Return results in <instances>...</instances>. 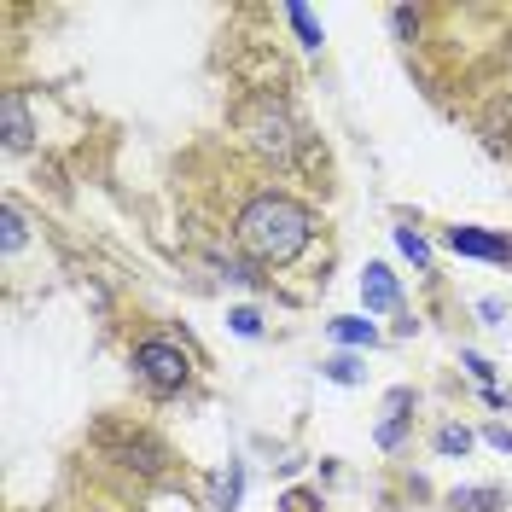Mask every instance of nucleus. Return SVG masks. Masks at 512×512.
Wrapping results in <instances>:
<instances>
[{"instance_id":"nucleus-17","label":"nucleus","mask_w":512,"mask_h":512,"mask_svg":"<svg viewBox=\"0 0 512 512\" xmlns=\"http://www.w3.org/2000/svg\"><path fill=\"white\" fill-rule=\"evenodd\" d=\"M478 315L489 320V326H501V303H495V297H483V303H478Z\"/></svg>"},{"instance_id":"nucleus-6","label":"nucleus","mask_w":512,"mask_h":512,"mask_svg":"<svg viewBox=\"0 0 512 512\" xmlns=\"http://www.w3.org/2000/svg\"><path fill=\"white\" fill-rule=\"evenodd\" d=\"M0 117H6V146L24 152V146H30V105H24V94L0 99Z\"/></svg>"},{"instance_id":"nucleus-4","label":"nucleus","mask_w":512,"mask_h":512,"mask_svg":"<svg viewBox=\"0 0 512 512\" xmlns=\"http://www.w3.org/2000/svg\"><path fill=\"white\" fill-rule=\"evenodd\" d=\"M448 251L454 256H478V262H507L512 245L507 239H495V233H483V227H448Z\"/></svg>"},{"instance_id":"nucleus-11","label":"nucleus","mask_w":512,"mask_h":512,"mask_svg":"<svg viewBox=\"0 0 512 512\" xmlns=\"http://www.w3.org/2000/svg\"><path fill=\"white\" fill-rule=\"evenodd\" d=\"M396 245H402V251L414 256V268H431V245L419 239L414 227H396Z\"/></svg>"},{"instance_id":"nucleus-5","label":"nucleus","mask_w":512,"mask_h":512,"mask_svg":"<svg viewBox=\"0 0 512 512\" xmlns=\"http://www.w3.org/2000/svg\"><path fill=\"white\" fill-rule=\"evenodd\" d=\"M361 303H367L373 315H390V309L402 303V286H396V274H390L384 262H367V274H361Z\"/></svg>"},{"instance_id":"nucleus-7","label":"nucleus","mask_w":512,"mask_h":512,"mask_svg":"<svg viewBox=\"0 0 512 512\" xmlns=\"http://www.w3.org/2000/svg\"><path fill=\"white\" fill-rule=\"evenodd\" d=\"M332 338L338 344H379V326L361 315H344V320H332Z\"/></svg>"},{"instance_id":"nucleus-1","label":"nucleus","mask_w":512,"mask_h":512,"mask_svg":"<svg viewBox=\"0 0 512 512\" xmlns=\"http://www.w3.org/2000/svg\"><path fill=\"white\" fill-rule=\"evenodd\" d=\"M233 239H239V251L262 262V268H286L297 256L309 251V239H315V216L286 198V192H256L251 204L239 210V222H233Z\"/></svg>"},{"instance_id":"nucleus-10","label":"nucleus","mask_w":512,"mask_h":512,"mask_svg":"<svg viewBox=\"0 0 512 512\" xmlns=\"http://www.w3.org/2000/svg\"><path fill=\"white\" fill-rule=\"evenodd\" d=\"M239 489H245V466L233 460V466L222 472V483H216V501H222V512H233V507H239Z\"/></svg>"},{"instance_id":"nucleus-13","label":"nucleus","mask_w":512,"mask_h":512,"mask_svg":"<svg viewBox=\"0 0 512 512\" xmlns=\"http://www.w3.org/2000/svg\"><path fill=\"white\" fill-rule=\"evenodd\" d=\"M437 448H443V454H466V448H472V431H466V425H443V431H437Z\"/></svg>"},{"instance_id":"nucleus-15","label":"nucleus","mask_w":512,"mask_h":512,"mask_svg":"<svg viewBox=\"0 0 512 512\" xmlns=\"http://www.w3.org/2000/svg\"><path fill=\"white\" fill-rule=\"evenodd\" d=\"M233 332H239V338H256V332H262V320H256V309H233Z\"/></svg>"},{"instance_id":"nucleus-12","label":"nucleus","mask_w":512,"mask_h":512,"mask_svg":"<svg viewBox=\"0 0 512 512\" xmlns=\"http://www.w3.org/2000/svg\"><path fill=\"white\" fill-rule=\"evenodd\" d=\"M0 222H6V256H12L18 245H24V210H18V204H6V210H0Z\"/></svg>"},{"instance_id":"nucleus-3","label":"nucleus","mask_w":512,"mask_h":512,"mask_svg":"<svg viewBox=\"0 0 512 512\" xmlns=\"http://www.w3.org/2000/svg\"><path fill=\"white\" fill-rule=\"evenodd\" d=\"M134 373L152 384V390H181L192 373L187 350H175V344H163V338H146L140 350H134Z\"/></svg>"},{"instance_id":"nucleus-2","label":"nucleus","mask_w":512,"mask_h":512,"mask_svg":"<svg viewBox=\"0 0 512 512\" xmlns=\"http://www.w3.org/2000/svg\"><path fill=\"white\" fill-rule=\"evenodd\" d=\"M239 134H245V146H251L256 158H268L274 169H291L297 163V123H291V111L280 105L274 94H256L239 105Z\"/></svg>"},{"instance_id":"nucleus-8","label":"nucleus","mask_w":512,"mask_h":512,"mask_svg":"<svg viewBox=\"0 0 512 512\" xmlns=\"http://www.w3.org/2000/svg\"><path fill=\"white\" fill-rule=\"evenodd\" d=\"M454 507H466V512H501L507 501H501V489H454Z\"/></svg>"},{"instance_id":"nucleus-9","label":"nucleus","mask_w":512,"mask_h":512,"mask_svg":"<svg viewBox=\"0 0 512 512\" xmlns=\"http://www.w3.org/2000/svg\"><path fill=\"white\" fill-rule=\"evenodd\" d=\"M286 18H291V30H297V41H303V47L315 53V47H320V24H315V12H309V6H286Z\"/></svg>"},{"instance_id":"nucleus-14","label":"nucleus","mask_w":512,"mask_h":512,"mask_svg":"<svg viewBox=\"0 0 512 512\" xmlns=\"http://www.w3.org/2000/svg\"><path fill=\"white\" fill-rule=\"evenodd\" d=\"M326 379H338V384H355V379H361V367H355L350 355H332V361H326Z\"/></svg>"},{"instance_id":"nucleus-16","label":"nucleus","mask_w":512,"mask_h":512,"mask_svg":"<svg viewBox=\"0 0 512 512\" xmlns=\"http://www.w3.org/2000/svg\"><path fill=\"white\" fill-rule=\"evenodd\" d=\"M483 437H489V448H501V454H512V431H507V425H489Z\"/></svg>"}]
</instances>
